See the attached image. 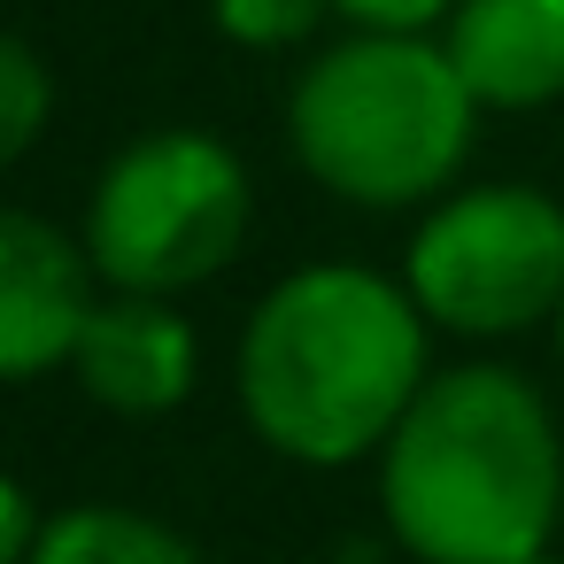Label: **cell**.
I'll list each match as a JSON object with an SVG mask.
<instances>
[{"mask_svg": "<svg viewBox=\"0 0 564 564\" xmlns=\"http://www.w3.org/2000/svg\"><path fill=\"white\" fill-rule=\"evenodd\" d=\"M433 325L410 302L402 271L356 256L279 271L232 348V394L248 433L302 471H356L387 448L402 410L425 394Z\"/></svg>", "mask_w": 564, "mask_h": 564, "instance_id": "cell-1", "label": "cell"}, {"mask_svg": "<svg viewBox=\"0 0 564 564\" xmlns=\"http://www.w3.org/2000/svg\"><path fill=\"white\" fill-rule=\"evenodd\" d=\"M379 525L410 564H525L564 525V425L533 371L464 356L371 456Z\"/></svg>", "mask_w": 564, "mask_h": 564, "instance_id": "cell-2", "label": "cell"}, {"mask_svg": "<svg viewBox=\"0 0 564 564\" xmlns=\"http://www.w3.org/2000/svg\"><path fill=\"white\" fill-rule=\"evenodd\" d=\"M479 101L441 32H356L310 47L286 86V155L340 209L402 217L464 186Z\"/></svg>", "mask_w": 564, "mask_h": 564, "instance_id": "cell-3", "label": "cell"}, {"mask_svg": "<svg viewBox=\"0 0 564 564\" xmlns=\"http://www.w3.org/2000/svg\"><path fill=\"white\" fill-rule=\"evenodd\" d=\"M248 225H256V178L240 148L209 124H155L94 171L78 240L101 286L186 302L194 286L240 263Z\"/></svg>", "mask_w": 564, "mask_h": 564, "instance_id": "cell-4", "label": "cell"}, {"mask_svg": "<svg viewBox=\"0 0 564 564\" xmlns=\"http://www.w3.org/2000/svg\"><path fill=\"white\" fill-rule=\"evenodd\" d=\"M402 286L433 333L495 348L525 340L564 302V202L525 178H464L417 209Z\"/></svg>", "mask_w": 564, "mask_h": 564, "instance_id": "cell-5", "label": "cell"}, {"mask_svg": "<svg viewBox=\"0 0 564 564\" xmlns=\"http://www.w3.org/2000/svg\"><path fill=\"white\" fill-rule=\"evenodd\" d=\"M101 302V271L78 232L0 202V387L70 371V348Z\"/></svg>", "mask_w": 564, "mask_h": 564, "instance_id": "cell-6", "label": "cell"}, {"mask_svg": "<svg viewBox=\"0 0 564 564\" xmlns=\"http://www.w3.org/2000/svg\"><path fill=\"white\" fill-rule=\"evenodd\" d=\"M70 379L109 417H171L202 387V333H194L186 302H171V294L101 286V302L70 348Z\"/></svg>", "mask_w": 564, "mask_h": 564, "instance_id": "cell-7", "label": "cell"}, {"mask_svg": "<svg viewBox=\"0 0 564 564\" xmlns=\"http://www.w3.org/2000/svg\"><path fill=\"white\" fill-rule=\"evenodd\" d=\"M441 47L487 117L564 101V0H456Z\"/></svg>", "mask_w": 564, "mask_h": 564, "instance_id": "cell-8", "label": "cell"}, {"mask_svg": "<svg viewBox=\"0 0 564 564\" xmlns=\"http://www.w3.org/2000/svg\"><path fill=\"white\" fill-rule=\"evenodd\" d=\"M32 564H209V556L140 502H63L47 510Z\"/></svg>", "mask_w": 564, "mask_h": 564, "instance_id": "cell-9", "label": "cell"}, {"mask_svg": "<svg viewBox=\"0 0 564 564\" xmlns=\"http://www.w3.org/2000/svg\"><path fill=\"white\" fill-rule=\"evenodd\" d=\"M55 124V70L47 55L0 24V171H17Z\"/></svg>", "mask_w": 564, "mask_h": 564, "instance_id": "cell-10", "label": "cell"}, {"mask_svg": "<svg viewBox=\"0 0 564 564\" xmlns=\"http://www.w3.org/2000/svg\"><path fill=\"white\" fill-rule=\"evenodd\" d=\"M209 24L240 55H294L325 24H340L333 0H209Z\"/></svg>", "mask_w": 564, "mask_h": 564, "instance_id": "cell-11", "label": "cell"}, {"mask_svg": "<svg viewBox=\"0 0 564 564\" xmlns=\"http://www.w3.org/2000/svg\"><path fill=\"white\" fill-rule=\"evenodd\" d=\"M333 9L356 32H441L456 17V0H333Z\"/></svg>", "mask_w": 564, "mask_h": 564, "instance_id": "cell-12", "label": "cell"}, {"mask_svg": "<svg viewBox=\"0 0 564 564\" xmlns=\"http://www.w3.org/2000/svg\"><path fill=\"white\" fill-rule=\"evenodd\" d=\"M40 525H47L40 495H32L17 471H0V564H32V549H40Z\"/></svg>", "mask_w": 564, "mask_h": 564, "instance_id": "cell-13", "label": "cell"}, {"mask_svg": "<svg viewBox=\"0 0 564 564\" xmlns=\"http://www.w3.org/2000/svg\"><path fill=\"white\" fill-rule=\"evenodd\" d=\"M549 348H556V371H564V302H556V317H549Z\"/></svg>", "mask_w": 564, "mask_h": 564, "instance_id": "cell-14", "label": "cell"}, {"mask_svg": "<svg viewBox=\"0 0 564 564\" xmlns=\"http://www.w3.org/2000/svg\"><path fill=\"white\" fill-rule=\"evenodd\" d=\"M525 564H564V556H556V549H541V556H525Z\"/></svg>", "mask_w": 564, "mask_h": 564, "instance_id": "cell-15", "label": "cell"}]
</instances>
